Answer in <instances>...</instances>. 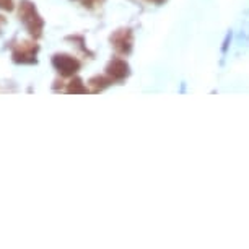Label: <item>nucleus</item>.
<instances>
[{"instance_id": "f257e3e1", "label": "nucleus", "mask_w": 249, "mask_h": 249, "mask_svg": "<svg viewBox=\"0 0 249 249\" xmlns=\"http://www.w3.org/2000/svg\"><path fill=\"white\" fill-rule=\"evenodd\" d=\"M18 18H20L25 30L33 39H39L43 36L44 20L31 0H20V3H18Z\"/></svg>"}, {"instance_id": "f03ea898", "label": "nucleus", "mask_w": 249, "mask_h": 249, "mask_svg": "<svg viewBox=\"0 0 249 249\" xmlns=\"http://www.w3.org/2000/svg\"><path fill=\"white\" fill-rule=\"evenodd\" d=\"M8 48L12 51V60L18 65H35L37 64L39 46L35 41L13 39Z\"/></svg>"}, {"instance_id": "7ed1b4c3", "label": "nucleus", "mask_w": 249, "mask_h": 249, "mask_svg": "<svg viewBox=\"0 0 249 249\" xmlns=\"http://www.w3.org/2000/svg\"><path fill=\"white\" fill-rule=\"evenodd\" d=\"M53 65L62 77H72L80 70V62L69 54H55L53 57Z\"/></svg>"}, {"instance_id": "20e7f679", "label": "nucleus", "mask_w": 249, "mask_h": 249, "mask_svg": "<svg viewBox=\"0 0 249 249\" xmlns=\"http://www.w3.org/2000/svg\"><path fill=\"white\" fill-rule=\"evenodd\" d=\"M111 43L121 54H129L132 49V33L130 30H119L111 36Z\"/></svg>"}, {"instance_id": "39448f33", "label": "nucleus", "mask_w": 249, "mask_h": 249, "mask_svg": "<svg viewBox=\"0 0 249 249\" xmlns=\"http://www.w3.org/2000/svg\"><path fill=\"white\" fill-rule=\"evenodd\" d=\"M106 73L109 75V78L114 82V80H122L129 75V65L121 59H114L107 64L106 67Z\"/></svg>"}, {"instance_id": "423d86ee", "label": "nucleus", "mask_w": 249, "mask_h": 249, "mask_svg": "<svg viewBox=\"0 0 249 249\" xmlns=\"http://www.w3.org/2000/svg\"><path fill=\"white\" fill-rule=\"evenodd\" d=\"M112 83V80L111 78H106V77H93L90 80V85H91V91H103L106 87H109Z\"/></svg>"}, {"instance_id": "0eeeda50", "label": "nucleus", "mask_w": 249, "mask_h": 249, "mask_svg": "<svg viewBox=\"0 0 249 249\" xmlns=\"http://www.w3.org/2000/svg\"><path fill=\"white\" fill-rule=\"evenodd\" d=\"M67 93H87L88 90H87V87L83 85V82L80 78H73L72 82L69 83V87H67V90H65Z\"/></svg>"}, {"instance_id": "6e6552de", "label": "nucleus", "mask_w": 249, "mask_h": 249, "mask_svg": "<svg viewBox=\"0 0 249 249\" xmlns=\"http://www.w3.org/2000/svg\"><path fill=\"white\" fill-rule=\"evenodd\" d=\"M0 10L13 12L15 10V2H13V0H0Z\"/></svg>"}, {"instance_id": "1a4fd4ad", "label": "nucleus", "mask_w": 249, "mask_h": 249, "mask_svg": "<svg viewBox=\"0 0 249 249\" xmlns=\"http://www.w3.org/2000/svg\"><path fill=\"white\" fill-rule=\"evenodd\" d=\"M80 2L83 3L85 7H88V8H91V7H95V5H98V3H103L105 0H80Z\"/></svg>"}, {"instance_id": "9d476101", "label": "nucleus", "mask_w": 249, "mask_h": 249, "mask_svg": "<svg viewBox=\"0 0 249 249\" xmlns=\"http://www.w3.org/2000/svg\"><path fill=\"white\" fill-rule=\"evenodd\" d=\"M7 25V18L3 17V15H0V35H2V30H3V26Z\"/></svg>"}, {"instance_id": "9b49d317", "label": "nucleus", "mask_w": 249, "mask_h": 249, "mask_svg": "<svg viewBox=\"0 0 249 249\" xmlns=\"http://www.w3.org/2000/svg\"><path fill=\"white\" fill-rule=\"evenodd\" d=\"M148 2H161V0H148Z\"/></svg>"}]
</instances>
